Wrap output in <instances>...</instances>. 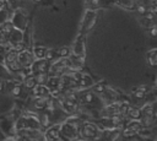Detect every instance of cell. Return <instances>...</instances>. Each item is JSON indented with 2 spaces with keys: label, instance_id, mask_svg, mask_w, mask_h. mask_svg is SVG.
<instances>
[{
  "label": "cell",
  "instance_id": "obj_1",
  "mask_svg": "<svg viewBox=\"0 0 157 141\" xmlns=\"http://www.w3.org/2000/svg\"><path fill=\"white\" fill-rule=\"evenodd\" d=\"M42 126L40 120L34 118L32 114H25L22 115L15 124V130H22V129H39Z\"/></svg>",
  "mask_w": 157,
  "mask_h": 141
},
{
  "label": "cell",
  "instance_id": "obj_2",
  "mask_svg": "<svg viewBox=\"0 0 157 141\" xmlns=\"http://www.w3.org/2000/svg\"><path fill=\"white\" fill-rule=\"evenodd\" d=\"M94 21H96V12L88 10V11L85 13L83 18H82V23H81V31H80V33H81V34H86V33L93 27Z\"/></svg>",
  "mask_w": 157,
  "mask_h": 141
},
{
  "label": "cell",
  "instance_id": "obj_3",
  "mask_svg": "<svg viewBox=\"0 0 157 141\" xmlns=\"http://www.w3.org/2000/svg\"><path fill=\"white\" fill-rule=\"evenodd\" d=\"M33 51H29L28 49H22L17 54V61L21 65V67H27L33 64Z\"/></svg>",
  "mask_w": 157,
  "mask_h": 141
},
{
  "label": "cell",
  "instance_id": "obj_4",
  "mask_svg": "<svg viewBox=\"0 0 157 141\" xmlns=\"http://www.w3.org/2000/svg\"><path fill=\"white\" fill-rule=\"evenodd\" d=\"M81 134L83 137H87V139H96L99 136V129L96 124H92V123H85L82 125V129H81Z\"/></svg>",
  "mask_w": 157,
  "mask_h": 141
},
{
  "label": "cell",
  "instance_id": "obj_5",
  "mask_svg": "<svg viewBox=\"0 0 157 141\" xmlns=\"http://www.w3.org/2000/svg\"><path fill=\"white\" fill-rule=\"evenodd\" d=\"M60 132H63L64 136L67 137V139H75V137L77 136V134H78V130H77L76 125L74 124V121L66 120L65 123L61 124V130H60Z\"/></svg>",
  "mask_w": 157,
  "mask_h": 141
},
{
  "label": "cell",
  "instance_id": "obj_6",
  "mask_svg": "<svg viewBox=\"0 0 157 141\" xmlns=\"http://www.w3.org/2000/svg\"><path fill=\"white\" fill-rule=\"evenodd\" d=\"M26 11L23 10H17L16 13L13 15V18H12V25L15 26V28H18V29H25L26 28Z\"/></svg>",
  "mask_w": 157,
  "mask_h": 141
},
{
  "label": "cell",
  "instance_id": "obj_7",
  "mask_svg": "<svg viewBox=\"0 0 157 141\" xmlns=\"http://www.w3.org/2000/svg\"><path fill=\"white\" fill-rule=\"evenodd\" d=\"M85 36L80 33L74 44V54L78 58H85Z\"/></svg>",
  "mask_w": 157,
  "mask_h": 141
},
{
  "label": "cell",
  "instance_id": "obj_8",
  "mask_svg": "<svg viewBox=\"0 0 157 141\" xmlns=\"http://www.w3.org/2000/svg\"><path fill=\"white\" fill-rule=\"evenodd\" d=\"M32 93L34 97H48L50 96V88L44 83H37L32 88Z\"/></svg>",
  "mask_w": 157,
  "mask_h": 141
},
{
  "label": "cell",
  "instance_id": "obj_9",
  "mask_svg": "<svg viewBox=\"0 0 157 141\" xmlns=\"http://www.w3.org/2000/svg\"><path fill=\"white\" fill-rule=\"evenodd\" d=\"M60 130H61V124H54V125L49 126L48 130L44 134V139L45 140H56V139H59Z\"/></svg>",
  "mask_w": 157,
  "mask_h": 141
},
{
  "label": "cell",
  "instance_id": "obj_10",
  "mask_svg": "<svg viewBox=\"0 0 157 141\" xmlns=\"http://www.w3.org/2000/svg\"><path fill=\"white\" fill-rule=\"evenodd\" d=\"M59 104L60 107L64 109L65 113H69V114H74L76 112V102H72V101H69L67 98H60L59 97Z\"/></svg>",
  "mask_w": 157,
  "mask_h": 141
},
{
  "label": "cell",
  "instance_id": "obj_11",
  "mask_svg": "<svg viewBox=\"0 0 157 141\" xmlns=\"http://www.w3.org/2000/svg\"><path fill=\"white\" fill-rule=\"evenodd\" d=\"M31 66L33 72H43V71H47V69H49L47 59H37Z\"/></svg>",
  "mask_w": 157,
  "mask_h": 141
},
{
  "label": "cell",
  "instance_id": "obj_12",
  "mask_svg": "<svg viewBox=\"0 0 157 141\" xmlns=\"http://www.w3.org/2000/svg\"><path fill=\"white\" fill-rule=\"evenodd\" d=\"M47 86L49 88H55V87H61V77L59 75H53L49 76L47 80Z\"/></svg>",
  "mask_w": 157,
  "mask_h": 141
},
{
  "label": "cell",
  "instance_id": "obj_13",
  "mask_svg": "<svg viewBox=\"0 0 157 141\" xmlns=\"http://www.w3.org/2000/svg\"><path fill=\"white\" fill-rule=\"evenodd\" d=\"M146 59H147L148 65H151V66H157V48L148 50V51H147V55H146Z\"/></svg>",
  "mask_w": 157,
  "mask_h": 141
},
{
  "label": "cell",
  "instance_id": "obj_14",
  "mask_svg": "<svg viewBox=\"0 0 157 141\" xmlns=\"http://www.w3.org/2000/svg\"><path fill=\"white\" fill-rule=\"evenodd\" d=\"M141 110L140 109H137V108H135V107H129V109H128V112H126V115L131 119V120H140V118H141Z\"/></svg>",
  "mask_w": 157,
  "mask_h": 141
},
{
  "label": "cell",
  "instance_id": "obj_15",
  "mask_svg": "<svg viewBox=\"0 0 157 141\" xmlns=\"http://www.w3.org/2000/svg\"><path fill=\"white\" fill-rule=\"evenodd\" d=\"M48 48H44L42 45H36L33 48V55L36 59H45V51Z\"/></svg>",
  "mask_w": 157,
  "mask_h": 141
},
{
  "label": "cell",
  "instance_id": "obj_16",
  "mask_svg": "<svg viewBox=\"0 0 157 141\" xmlns=\"http://www.w3.org/2000/svg\"><path fill=\"white\" fill-rule=\"evenodd\" d=\"M77 83L80 85V87H81V88H87V87H90V86H92V85H93V80L91 78V76H90V75L83 74V76L81 77V80H80Z\"/></svg>",
  "mask_w": 157,
  "mask_h": 141
},
{
  "label": "cell",
  "instance_id": "obj_17",
  "mask_svg": "<svg viewBox=\"0 0 157 141\" xmlns=\"http://www.w3.org/2000/svg\"><path fill=\"white\" fill-rule=\"evenodd\" d=\"M48 97H36L34 99V107L37 109H44L48 105Z\"/></svg>",
  "mask_w": 157,
  "mask_h": 141
},
{
  "label": "cell",
  "instance_id": "obj_18",
  "mask_svg": "<svg viewBox=\"0 0 157 141\" xmlns=\"http://www.w3.org/2000/svg\"><path fill=\"white\" fill-rule=\"evenodd\" d=\"M146 90H147V87H146V86H140V87H137L136 90H134V91H132V96H134L135 98H137V99H141V98H144V97H145Z\"/></svg>",
  "mask_w": 157,
  "mask_h": 141
},
{
  "label": "cell",
  "instance_id": "obj_19",
  "mask_svg": "<svg viewBox=\"0 0 157 141\" xmlns=\"http://www.w3.org/2000/svg\"><path fill=\"white\" fill-rule=\"evenodd\" d=\"M141 113H142V115H146V116H152V115L155 114V110H153V104H151V103L145 104V105L141 108Z\"/></svg>",
  "mask_w": 157,
  "mask_h": 141
},
{
  "label": "cell",
  "instance_id": "obj_20",
  "mask_svg": "<svg viewBox=\"0 0 157 141\" xmlns=\"http://www.w3.org/2000/svg\"><path fill=\"white\" fill-rule=\"evenodd\" d=\"M12 28H13L12 22H4V23L0 25V32L2 34H10L11 31H12Z\"/></svg>",
  "mask_w": 157,
  "mask_h": 141
},
{
  "label": "cell",
  "instance_id": "obj_21",
  "mask_svg": "<svg viewBox=\"0 0 157 141\" xmlns=\"http://www.w3.org/2000/svg\"><path fill=\"white\" fill-rule=\"evenodd\" d=\"M23 85H25V87H27V88H29V90H32L36 85H37V80H36V76H27L26 77V80L23 81Z\"/></svg>",
  "mask_w": 157,
  "mask_h": 141
},
{
  "label": "cell",
  "instance_id": "obj_22",
  "mask_svg": "<svg viewBox=\"0 0 157 141\" xmlns=\"http://www.w3.org/2000/svg\"><path fill=\"white\" fill-rule=\"evenodd\" d=\"M117 2L125 9H132L135 6V0H117Z\"/></svg>",
  "mask_w": 157,
  "mask_h": 141
},
{
  "label": "cell",
  "instance_id": "obj_23",
  "mask_svg": "<svg viewBox=\"0 0 157 141\" xmlns=\"http://www.w3.org/2000/svg\"><path fill=\"white\" fill-rule=\"evenodd\" d=\"M56 54H58L60 58H66V56L70 55V49H69L67 47H61V48H59V49L56 50Z\"/></svg>",
  "mask_w": 157,
  "mask_h": 141
},
{
  "label": "cell",
  "instance_id": "obj_24",
  "mask_svg": "<svg viewBox=\"0 0 157 141\" xmlns=\"http://www.w3.org/2000/svg\"><path fill=\"white\" fill-rule=\"evenodd\" d=\"M36 80H37V83H44V82H47V80H48L47 72H45V71L38 72V74L36 75Z\"/></svg>",
  "mask_w": 157,
  "mask_h": 141
},
{
  "label": "cell",
  "instance_id": "obj_25",
  "mask_svg": "<svg viewBox=\"0 0 157 141\" xmlns=\"http://www.w3.org/2000/svg\"><path fill=\"white\" fill-rule=\"evenodd\" d=\"M65 98H67L69 101H72V102H76V101H77V96H76V93L74 92L72 88L69 90V91H66V93H65Z\"/></svg>",
  "mask_w": 157,
  "mask_h": 141
},
{
  "label": "cell",
  "instance_id": "obj_26",
  "mask_svg": "<svg viewBox=\"0 0 157 141\" xmlns=\"http://www.w3.org/2000/svg\"><path fill=\"white\" fill-rule=\"evenodd\" d=\"M93 93H91V92H86L83 96H82V98H81V101L83 102V103H91V102H93Z\"/></svg>",
  "mask_w": 157,
  "mask_h": 141
},
{
  "label": "cell",
  "instance_id": "obj_27",
  "mask_svg": "<svg viewBox=\"0 0 157 141\" xmlns=\"http://www.w3.org/2000/svg\"><path fill=\"white\" fill-rule=\"evenodd\" d=\"M129 107H130V104H129L128 102H123V103H120V104H119V114H121V115L126 114Z\"/></svg>",
  "mask_w": 157,
  "mask_h": 141
},
{
  "label": "cell",
  "instance_id": "obj_28",
  "mask_svg": "<svg viewBox=\"0 0 157 141\" xmlns=\"http://www.w3.org/2000/svg\"><path fill=\"white\" fill-rule=\"evenodd\" d=\"M40 124H42V126H44V128H47V126L50 125V119H49V115H48V114H43V115H42Z\"/></svg>",
  "mask_w": 157,
  "mask_h": 141
},
{
  "label": "cell",
  "instance_id": "obj_29",
  "mask_svg": "<svg viewBox=\"0 0 157 141\" xmlns=\"http://www.w3.org/2000/svg\"><path fill=\"white\" fill-rule=\"evenodd\" d=\"M55 54H56V51H54L53 49H47V51H45V59L49 61V60L54 59Z\"/></svg>",
  "mask_w": 157,
  "mask_h": 141
},
{
  "label": "cell",
  "instance_id": "obj_30",
  "mask_svg": "<svg viewBox=\"0 0 157 141\" xmlns=\"http://www.w3.org/2000/svg\"><path fill=\"white\" fill-rule=\"evenodd\" d=\"M93 90H94V92H97V93H103V92L105 91V86H104L103 83H98V85L93 86Z\"/></svg>",
  "mask_w": 157,
  "mask_h": 141
},
{
  "label": "cell",
  "instance_id": "obj_31",
  "mask_svg": "<svg viewBox=\"0 0 157 141\" xmlns=\"http://www.w3.org/2000/svg\"><path fill=\"white\" fill-rule=\"evenodd\" d=\"M50 96L54 97V98H59L60 97V87L50 88Z\"/></svg>",
  "mask_w": 157,
  "mask_h": 141
},
{
  "label": "cell",
  "instance_id": "obj_32",
  "mask_svg": "<svg viewBox=\"0 0 157 141\" xmlns=\"http://www.w3.org/2000/svg\"><path fill=\"white\" fill-rule=\"evenodd\" d=\"M11 93L15 96V97H18L21 94V87L18 85H15L12 88H11Z\"/></svg>",
  "mask_w": 157,
  "mask_h": 141
},
{
  "label": "cell",
  "instance_id": "obj_33",
  "mask_svg": "<svg viewBox=\"0 0 157 141\" xmlns=\"http://www.w3.org/2000/svg\"><path fill=\"white\" fill-rule=\"evenodd\" d=\"M136 11H137L139 13H141V15H145V13H146V6H145L144 4H137Z\"/></svg>",
  "mask_w": 157,
  "mask_h": 141
},
{
  "label": "cell",
  "instance_id": "obj_34",
  "mask_svg": "<svg viewBox=\"0 0 157 141\" xmlns=\"http://www.w3.org/2000/svg\"><path fill=\"white\" fill-rule=\"evenodd\" d=\"M155 15H156V13H153L152 11H150V12H146L144 16H145V18H146L147 21H152V20L155 18Z\"/></svg>",
  "mask_w": 157,
  "mask_h": 141
},
{
  "label": "cell",
  "instance_id": "obj_35",
  "mask_svg": "<svg viewBox=\"0 0 157 141\" xmlns=\"http://www.w3.org/2000/svg\"><path fill=\"white\" fill-rule=\"evenodd\" d=\"M150 34L152 37H157V26H152L150 28Z\"/></svg>",
  "mask_w": 157,
  "mask_h": 141
},
{
  "label": "cell",
  "instance_id": "obj_36",
  "mask_svg": "<svg viewBox=\"0 0 157 141\" xmlns=\"http://www.w3.org/2000/svg\"><path fill=\"white\" fill-rule=\"evenodd\" d=\"M150 11H152L153 13H157V2H155V4H152V5H151Z\"/></svg>",
  "mask_w": 157,
  "mask_h": 141
},
{
  "label": "cell",
  "instance_id": "obj_37",
  "mask_svg": "<svg viewBox=\"0 0 157 141\" xmlns=\"http://www.w3.org/2000/svg\"><path fill=\"white\" fill-rule=\"evenodd\" d=\"M5 4H6V0H0V10L5 7Z\"/></svg>",
  "mask_w": 157,
  "mask_h": 141
},
{
  "label": "cell",
  "instance_id": "obj_38",
  "mask_svg": "<svg viewBox=\"0 0 157 141\" xmlns=\"http://www.w3.org/2000/svg\"><path fill=\"white\" fill-rule=\"evenodd\" d=\"M2 51H4V44H1V43H0V54H1Z\"/></svg>",
  "mask_w": 157,
  "mask_h": 141
},
{
  "label": "cell",
  "instance_id": "obj_39",
  "mask_svg": "<svg viewBox=\"0 0 157 141\" xmlns=\"http://www.w3.org/2000/svg\"><path fill=\"white\" fill-rule=\"evenodd\" d=\"M2 86H4V82H2V81H0V91L2 90Z\"/></svg>",
  "mask_w": 157,
  "mask_h": 141
},
{
  "label": "cell",
  "instance_id": "obj_40",
  "mask_svg": "<svg viewBox=\"0 0 157 141\" xmlns=\"http://www.w3.org/2000/svg\"><path fill=\"white\" fill-rule=\"evenodd\" d=\"M1 39H2V33L0 32V40H1Z\"/></svg>",
  "mask_w": 157,
  "mask_h": 141
},
{
  "label": "cell",
  "instance_id": "obj_41",
  "mask_svg": "<svg viewBox=\"0 0 157 141\" xmlns=\"http://www.w3.org/2000/svg\"><path fill=\"white\" fill-rule=\"evenodd\" d=\"M33 1H36V2H40L42 0H33Z\"/></svg>",
  "mask_w": 157,
  "mask_h": 141
}]
</instances>
